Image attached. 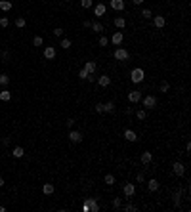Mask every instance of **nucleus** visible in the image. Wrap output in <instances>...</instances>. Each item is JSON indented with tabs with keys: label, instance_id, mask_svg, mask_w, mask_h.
I'll return each instance as SVG.
<instances>
[{
	"label": "nucleus",
	"instance_id": "nucleus-1",
	"mask_svg": "<svg viewBox=\"0 0 191 212\" xmlns=\"http://www.w3.org/2000/svg\"><path fill=\"white\" fill-rule=\"evenodd\" d=\"M82 210L84 212H100V205H97V199L94 197H88L82 205Z\"/></svg>",
	"mask_w": 191,
	"mask_h": 212
},
{
	"label": "nucleus",
	"instance_id": "nucleus-2",
	"mask_svg": "<svg viewBox=\"0 0 191 212\" xmlns=\"http://www.w3.org/2000/svg\"><path fill=\"white\" fill-rule=\"evenodd\" d=\"M143 79H145V71H143V69H140V67L132 69V73H130V80L134 82V84H140V82H143Z\"/></svg>",
	"mask_w": 191,
	"mask_h": 212
},
{
	"label": "nucleus",
	"instance_id": "nucleus-3",
	"mask_svg": "<svg viewBox=\"0 0 191 212\" xmlns=\"http://www.w3.org/2000/svg\"><path fill=\"white\" fill-rule=\"evenodd\" d=\"M113 58H115L117 61H126L128 58H130V54H128V50H124V48H117L115 52H113Z\"/></svg>",
	"mask_w": 191,
	"mask_h": 212
},
{
	"label": "nucleus",
	"instance_id": "nucleus-4",
	"mask_svg": "<svg viewBox=\"0 0 191 212\" xmlns=\"http://www.w3.org/2000/svg\"><path fill=\"white\" fill-rule=\"evenodd\" d=\"M142 103H143L145 109H153V107L157 105V97L155 96H145V97H142Z\"/></svg>",
	"mask_w": 191,
	"mask_h": 212
},
{
	"label": "nucleus",
	"instance_id": "nucleus-5",
	"mask_svg": "<svg viewBox=\"0 0 191 212\" xmlns=\"http://www.w3.org/2000/svg\"><path fill=\"white\" fill-rule=\"evenodd\" d=\"M122 193H124L126 199H132L134 193H136V184H124V187H122Z\"/></svg>",
	"mask_w": 191,
	"mask_h": 212
},
{
	"label": "nucleus",
	"instance_id": "nucleus-6",
	"mask_svg": "<svg viewBox=\"0 0 191 212\" xmlns=\"http://www.w3.org/2000/svg\"><path fill=\"white\" fill-rule=\"evenodd\" d=\"M172 170H174V174H176L178 178H182V176L185 174V166H184V163H180V161H176L172 164Z\"/></svg>",
	"mask_w": 191,
	"mask_h": 212
},
{
	"label": "nucleus",
	"instance_id": "nucleus-7",
	"mask_svg": "<svg viewBox=\"0 0 191 212\" xmlns=\"http://www.w3.org/2000/svg\"><path fill=\"white\" fill-rule=\"evenodd\" d=\"M142 92L140 90H132V92H128V101L130 103H138V101H142Z\"/></svg>",
	"mask_w": 191,
	"mask_h": 212
},
{
	"label": "nucleus",
	"instance_id": "nucleus-8",
	"mask_svg": "<svg viewBox=\"0 0 191 212\" xmlns=\"http://www.w3.org/2000/svg\"><path fill=\"white\" fill-rule=\"evenodd\" d=\"M105 12H107V6L103 2H100V4H96V6H94V15H96V17H103Z\"/></svg>",
	"mask_w": 191,
	"mask_h": 212
},
{
	"label": "nucleus",
	"instance_id": "nucleus-9",
	"mask_svg": "<svg viewBox=\"0 0 191 212\" xmlns=\"http://www.w3.org/2000/svg\"><path fill=\"white\" fill-rule=\"evenodd\" d=\"M69 139L73 143H80L82 142V134L79 130H73V128H71V130H69Z\"/></svg>",
	"mask_w": 191,
	"mask_h": 212
},
{
	"label": "nucleus",
	"instance_id": "nucleus-10",
	"mask_svg": "<svg viewBox=\"0 0 191 212\" xmlns=\"http://www.w3.org/2000/svg\"><path fill=\"white\" fill-rule=\"evenodd\" d=\"M96 82H97L101 88H107V86L111 84V76H109V75H101L100 79H96Z\"/></svg>",
	"mask_w": 191,
	"mask_h": 212
},
{
	"label": "nucleus",
	"instance_id": "nucleus-11",
	"mask_svg": "<svg viewBox=\"0 0 191 212\" xmlns=\"http://www.w3.org/2000/svg\"><path fill=\"white\" fill-rule=\"evenodd\" d=\"M153 25L157 29H163L164 25H166V19H164V15H155L153 17Z\"/></svg>",
	"mask_w": 191,
	"mask_h": 212
},
{
	"label": "nucleus",
	"instance_id": "nucleus-12",
	"mask_svg": "<svg viewBox=\"0 0 191 212\" xmlns=\"http://www.w3.org/2000/svg\"><path fill=\"white\" fill-rule=\"evenodd\" d=\"M122 40H124V34H122L121 31H117V33L111 37V42L115 44V46H121V44H122Z\"/></svg>",
	"mask_w": 191,
	"mask_h": 212
},
{
	"label": "nucleus",
	"instance_id": "nucleus-13",
	"mask_svg": "<svg viewBox=\"0 0 191 212\" xmlns=\"http://www.w3.org/2000/svg\"><path fill=\"white\" fill-rule=\"evenodd\" d=\"M96 69H97L96 61H86V63H84V71H86L88 75H94V73H96Z\"/></svg>",
	"mask_w": 191,
	"mask_h": 212
},
{
	"label": "nucleus",
	"instance_id": "nucleus-14",
	"mask_svg": "<svg viewBox=\"0 0 191 212\" xmlns=\"http://www.w3.org/2000/svg\"><path fill=\"white\" fill-rule=\"evenodd\" d=\"M111 8L115 12H122L124 10V0H111Z\"/></svg>",
	"mask_w": 191,
	"mask_h": 212
},
{
	"label": "nucleus",
	"instance_id": "nucleus-15",
	"mask_svg": "<svg viewBox=\"0 0 191 212\" xmlns=\"http://www.w3.org/2000/svg\"><path fill=\"white\" fill-rule=\"evenodd\" d=\"M124 139L126 142H138V134L128 128V130H124Z\"/></svg>",
	"mask_w": 191,
	"mask_h": 212
},
{
	"label": "nucleus",
	"instance_id": "nucleus-16",
	"mask_svg": "<svg viewBox=\"0 0 191 212\" xmlns=\"http://www.w3.org/2000/svg\"><path fill=\"white\" fill-rule=\"evenodd\" d=\"M44 58L46 59H54L55 58V48L54 46H46L44 48Z\"/></svg>",
	"mask_w": 191,
	"mask_h": 212
},
{
	"label": "nucleus",
	"instance_id": "nucleus-17",
	"mask_svg": "<svg viewBox=\"0 0 191 212\" xmlns=\"http://www.w3.org/2000/svg\"><path fill=\"white\" fill-rule=\"evenodd\" d=\"M113 23H115V27H117V29H124V27H126V19H124V17H121V15H117Z\"/></svg>",
	"mask_w": 191,
	"mask_h": 212
},
{
	"label": "nucleus",
	"instance_id": "nucleus-18",
	"mask_svg": "<svg viewBox=\"0 0 191 212\" xmlns=\"http://www.w3.org/2000/svg\"><path fill=\"white\" fill-rule=\"evenodd\" d=\"M147 189H149V191H157V189H159V180L149 178V182H147Z\"/></svg>",
	"mask_w": 191,
	"mask_h": 212
},
{
	"label": "nucleus",
	"instance_id": "nucleus-19",
	"mask_svg": "<svg viewBox=\"0 0 191 212\" xmlns=\"http://www.w3.org/2000/svg\"><path fill=\"white\" fill-rule=\"evenodd\" d=\"M12 155H13V157H15V159H21V157H23V155H25V149H23V147H19V145H17V147H13V149H12Z\"/></svg>",
	"mask_w": 191,
	"mask_h": 212
},
{
	"label": "nucleus",
	"instance_id": "nucleus-20",
	"mask_svg": "<svg viewBox=\"0 0 191 212\" xmlns=\"http://www.w3.org/2000/svg\"><path fill=\"white\" fill-rule=\"evenodd\" d=\"M151 161H153V155L149 153V151H145V153H142V164H145V166H147V164L151 163Z\"/></svg>",
	"mask_w": 191,
	"mask_h": 212
},
{
	"label": "nucleus",
	"instance_id": "nucleus-21",
	"mask_svg": "<svg viewBox=\"0 0 191 212\" xmlns=\"http://www.w3.org/2000/svg\"><path fill=\"white\" fill-rule=\"evenodd\" d=\"M0 10L2 12H10L12 10V2L10 0H0Z\"/></svg>",
	"mask_w": 191,
	"mask_h": 212
},
{
	"label": "nucleus",
	"instance_id": "nucleus-22",
	"mask_svg": "<svg viewBox=\"0 0 191 212\" xmlns=\"http://www.w3.org/2000/svg\"><path fill=\"white\" fill-rule=\"evenodd\" d=\"M0 100H2V101H10V100H12V92L4 88V90L0 92Z\"/></svg>",
	"mask_w": 191,
	"mask_h": 212
},
{
	"label": "nucleus",
	"instance_id": "nucleus-23",
	"mask_svg": "<svg viewBox=\"0 0 191 212\" xmlns=\"http://www.w3.org/2000/svg\"><path fill=\"white\" fill-rule=\"evenodd\" d=\"M54 189H55V187H54L52 184H44V185H42V193H44V195H52V193H54Z\"/></svg>",
	"mask_w": 191,
	"mask_h": 212
},
{
	"label": "nucleus",
	"instance_id": "nucleus-24",
	"mask_svg": "<svg viewBox=\"0 0 191 212\" xmlns=\"http://www.w3.org/2000/svg\"><path fill=\"white\" fill-rule=\"evenodd\" d=\"M94 33H97V34H101L103 33V25L100 23V21H96V23H92V27H90Z\"/></svg>",
	"mask_w": 191,
	"mask_h": 212
},
{
	"label": "nucleus",
	"instance_id": "nucleus-25",
	"mask_svg": "<svg viewBox=\"0 0 191 212\" xmlns=\"http://www.w3.org/2000/svg\"><path fill=\"white\" fill-rule=\"evenodd\" d=\"M103 182H105L107 185H115L117 180H115V176H113V174H105V176H103Z\"/></svg>",
	"mask_w": 191,
	"mask_h": 212
},
{
	"label": "nucleus",
	"instance_id": "nucleus-26",
	"mask_svg": "<svg viewBox=\"0 0 191 212\" xmlns=\"http://www.w3.org/2000/svg\"><path fill=\"white\" fill-rule=\"evenodd\" d=\"M103 111H105V113H113V111H115V103H113V101L103 103Z\"/></svg>",
	"mask_w": 191,
	"mask_h": 212
},
{
	"label": "nucleus",
	"instance_id": "nucleus-27",
	"mask_svg": "<svg viewBox=\"0 0 191 212\" xmlns=\"http://www.w3.org/2000/svg\"><path fill=\"white\" fill-rule=\"evenodd\" d=\"M145 117H147L145 109H140V111H136V118H138V121H145Z\"/></svg>",
	"mask_w": 191,
	"mask_h": 212
},
{
	"label": "nucleus",
	"instance_id": "nucleus-28",
	"mask_svg": "<svg viewBox=\"0 0 191 212\" xmlns=\"http://www.w3.org/2000/svg\"><path fill=\"white\" fill-rule=\"evenodd\" d=\"M25 25H27V21H25V17H17L15 19V27H19V29H23Z\"/></svg>",
	"mask_w": 191,
	"mask_h": 212
},
{
	"label": "nucleus",
	"instance_id": "nucleus-29",
	"mask_svg": "<svg viewBox=\"0 0 191 212\" xmlns=\"http://www.w3.org/2000/svg\"><path fill=\"white\" fill-rule=\"evenodd\" d=\"M10 84V76L8 75H0V86H8Z\"/></svg>",
	"mask_w": 191,
	"mask_h": 212
},
{
	"label": "nucleus",
	"instance_id": "nucleus-30",
	"mask_svg": "<svg viewBox=\"0 0 191 212\" xmlns=\"http://www.w3.org/2000/svg\"><path fill=\"white\" fill-rule=\"evenodd\" d=\"M80 6L88 10V8H92V6H94V0H80Z\"/></svg>",
	"mask_w": 191,
	"mask_h": 212
},
{
	"label": "nucleus",
	"instance_id": "nucleus-31",
	"mask_svg": "<svg viewBox=\"0 0 191 212\" xmlns=\"http://www.w3.org/2000/svg\"><path fill=\"white\" fill-rule=\"evenodd\" d=\"M59 46H61L63 50H69V48H71V40H69V38H63V40L59 42Z\"/></svg>",
	"mask_w": 191,
	"mask_h": 212
},
{
	"label": "nucleus",
	"instance_id": "nucleus-32",
	"mask_svg": "<svg viewBox=\"0 0 191 212\" xmlns=\"http://www.w3.org/2000/svg\"><path fill=\"white\" fill-rule=\"evenodd\" d=\"M142 17H143V19H151V17H153L151 10H147V8H145V10H142Z\"/></svg>",
	"mask_w": 191,
	"mask_h": 212
},
{
	"label": "nucleus",
	"instance_id": "nucleus-33",
	"mask_svg": "<svg viewBox=\"0 0 191 212\" xmlns=\"http://www.w3.org/2000/svg\"><path fill=\"white\" fill-rule=\"evenodd\" d=\"M111 205H113V208H121V206H122V199H118V197H117V199H113V203H111Z\"/></svg>",
	"mask_w": 191,
	"mask_h": 212
},
{
	"label": "nucleus",
	"instance_id": "nucleus-34",
	"mask_svg": "<svg viewBox=\"0 0 191 212\" xmlns=\"http://www.w3.org/2000/svg\"><path fill=\"white\" fill-rule=\"evenodd\" d=\"M42 42H44L42 37H34L33 38V46H42Z\"/></svg>",
	"mask_w": 191,
	"mask_h": 212
},
{
	"label": "nucleus",
	"instance_id": "nucleus-35",
	"mask_svg": "<svg viewBox=\"0 0 191 212\" xmlns=\"http://www.w3.org/2000/svg\"><path fill=\"white\" fill-rule=\"evenodd\" d=\"M8 25H10V21H8V17H0V27H2V29H6Z\"/></svg>",
	"mask_w": 191,
	"mask_h": 212
},
{
	"label": "nucleus",
	"instance_id": "nucleus-36",
	"mask_svg": "<svg viewBox=\"0 0 191 212\" xmlns=\"http://www.w3.org/2000/svg\"><path fill=\"white\" fill-rule=\"evenodd\" d=\"M54 37H63V29H61V27H55V29H54Z\"/></svg>",
	"mask_w": 191,
	"mask_h": 212
},
{
	"label": "nucleus",
	"instance_id": "nucleus-37",
	"mask_svg": "<svg viewBox=\"0 0 191 212\" xmlns=\"http://www.w3.org/2000/svg\"><path fill=\"white\" fill-rule=\"evenodd\" d=\"M79 79H80V80H86V79H88V73H86L84 69H82V71H79Z\"/></svg>",
	"mask_w": 191,
	"mask_h": 212
},
{
	"label": "nucleus",
	"instance_id": "nucleus-38",
	"mask_svg": "<svg viewBox=\"0 0 191 212\" xmlns=\"http://www.w3.org/2000/svg\"><path fill=\"white\" fill-rule=\"evenodd\" d=\"M107 42H109V38L101 34V37H100V46H107Z\"/></svg>",
	"mask_w": 191,
	"mask_h": 212
},
{
	"label": "nucleus",
	"instance_id": "nucleus-39",
	"mask_svg": "<svg viewBox=\"0 0 191 212\" xmlns=\"http://www.w3.org/2000/svg\"><path fill=\"white\" fill-rule=\"evenodd\" d=\"M180 199H182V195H180V193L174 195V206H180Z\"/></svg>",
	"mask_w": 191,
	"mask_h": 212
},
{
	"label": "nucleus",
	"instance_id": "nucleus-40",
	"mask_svg": "<svg viewBox=\"0 0 191 212\" xmlns=\"http://www.w3.org/2000/svg\"><path fill=\"white\" fill-rule=\"evenodd\" d=\"M96 113H100V115L105 113V111H103V103H97V105H96Z\"/></svg>",
	"mask_w": 191,
	"mask_h": 212
},
{
	"label": "nucleus",
	"instance_id": "nucleus-41",
	"mask_svg": "<svg viewBox=\"0 0 191 212\" xmlns=\"http://www.w3.org/2000/svg\"><path fill=\"white\" fill-rule=\"evenodd\" d=\"M168 88H170V84H168V82H163V84H161V92L164 94V92H168Z\"/></svg>",
	"mask_w": 191,
	"mask_h": 212
},
{
	"label": "nucleus",
	"instance_id": "nucleus-42",
	"mask_svg": "<svg viewBox=\"0 0 191 212\" xmlns=\"http://www.w3.org/2000/svg\"><path fill=\"white\" fill-rule=\"evenodd\" d=\"M65 124H67V128H69V130H71V128L75 126V118H69V121H67Z\"/></svg>",
	"mask_w": 191,
	"mask_h": 212
},
{
	"label": "nucleus",
	"instance_id": "nucleus-43",
	"mask_svg": "<svg viewBox=\"0 0 191 212\" xmlns=\"http://www.w3.org/2000/svg\"><path fill=\"white\" fill-rule=\"evenodd\" d=\"M136 180H138V182H140V184H142V182H143V180H145V174H143V172H140V174H138V176H136Z\"/></svg>",
	"mask_w": 191,
	"mask_h": 212
},
{
	"label": "nucleus",
	"instance_id": "nucleus-44",
	"mask_svg": "<svg viewBox=\"0 0 191 212\" xmlns=\"http://www.w3.org/2000/svg\"><path fill=\"white\" fill-rule=\"evenodd\" d=\"M124 210H128V212H132V210H138V208H136V206H134V205H130V203H128V205L124 206Z\"/></svg>",
	"mask_w": 191,
	"mask_h": 212
},
{
	"label": "nucleus",
	"instance_id": "nucleus-45",
	"mask_svg": "<svg viewBox=\"0 0 191 212\" xmlns=\"http://www.w3.org/2000/svg\"><path fill=\"white\" fill-rule=\"evenodd\" d=\"M82 25H84V27H86V29H90V27H92V21H90V19H86V21H84V23H82Z\"/></svg>",
	"mask_w": 191,
	"mask_h": 212
},
{
	"label": "nucleus",
	"instance_id": "nucleus-46",
	"mask_svg": "<svg viewBox=\"0 0 191 212\" xmlns=\"http://www.w3.org/2000/svg\"><path fill=\"white\" fill-rule=\"evenodd\" d=\"M132 2L136 4V6H140V4H143V2H145V0H132Z\"/></svg>",
	"mask_w": 191,
	"mask_h": 212
},
{
	"label": "nucleus",
	"instance_id": "nucleus-47",
	"mask_svg": "<svg viewBox=\"0 0 191 212\" xmlns=\"http://www.w3.org/2000/svg\"><path fill=\"white\" fill-rule=\"evenodd\" d=\"M88 82H96V76H92V75H88V79H86Z\"/></svg>",
	"mask_w": 191,
	"mask_h": 212
},
{
	"label": "nucleus",
	"instance_id": "nucleus-48",
	"mask_svg": "<svg viewBox=\"0 0 191 212\" xmlns=\"http://www.w3.org/2000/svg\"><path fill=\"white\" fill-rule=\"evenodd\" d=\"M0 187H4V178H0Z\"/></svg>",
	"mask_w": 191,
	"mask_h": 212
},
{
	"label": "nucleus",
	"instance_id": "nucleus-49",
	"mask_svg": "<svg viewBox=\"0 0 191 212\" xmlns=\"http://www.w3.org/2000/svg\"><path fill=\"white\" fill-rule=\"evenodd\" d=\"M0 212H6V208H4V206H2V205H0Z\"/></svg>",
	"mask_w": 191,
	"mask_h": 212
}]
</instances>
